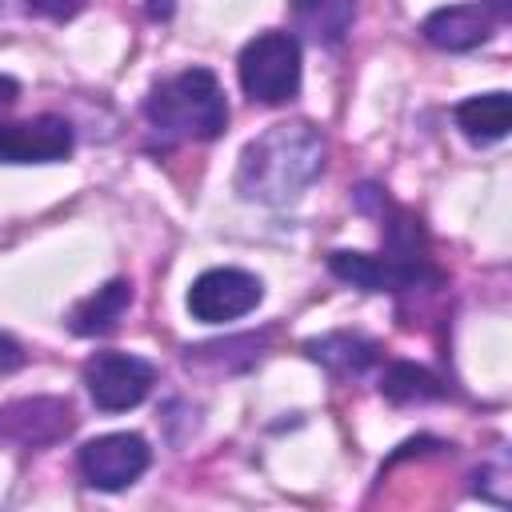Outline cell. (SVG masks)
<instances>
[{
    "label": "cell",
    "instance_id": "e0dca14e",
    "mask_svg": "<svg viewBox=\"0 0 512 512\" xmlns=\"http://www.w3.org/2000/svg\"><path fill=\"white\" fill-rule=\"evenodd\" d=\"M20 364H24V348L12 336L0 332V372H16Z\"/></svg>",
    "mask_w": 512,
    "mask_h": 512
},
{
    "label": "cell",
    "instance_id": "9a60e30c",
    "mask_svg": "<svg viewBox=\"0 0 512 512\" xmlns=\"http://www.w3.org/2000/svg\"><path fill=\"white\" fill-rule=\"evenodd\" d=\"M356 20V0H296V28L316 44H340Z\"/></svg>",
    "mask_w": 512,
    "mask_h": 512
},
{
    "label": "cell",
    "instance_id": "8fae6325",
    "mask_svg": "<svg viewBox=\"0 0 512 512\" xmlns=\"http://www.w3.org/2000/svg\"><path fill=\"white\" fill-rule=\"evenodd\" d=\"M132 304V284L128 280H108L104 288H96L88 300H80L68 316V328L76 336H104L120 324V316Z\"/></svg>",
    "mask_w": 512,
    "mask_h": 512
},
{
    "label": "cell",
    "instance_id": "52a82bcc",
    "mask_svg": "<svg viewBox=\"0 0 512 512\" xmlns=\"http://www.w3.org/2000/svg\"><path fill=\"white\" fill-rule=\"evenodd\" d=\"M76 416L72 404L60 396H32V400H12L0 408V444H20V448H48L72 432Z\"/></svg>",
    "mask_w": 512,
    "mask_h": 512
},
{
    "label": "cell",
    "instance_id": "6da1fadb",
    "mask_svg": "<svg viewBox=\"0 0 512 512\" xmlns=\"http://www.w3.org/2000/svg\"><path fill=\"white\" fill-rule=\"evenodd\" d=\"M324 132L308 120H284L244 144L236 192L256 204H292L324 172Z\"/></svg>",
    "mask_w": 512,
    "mask_h": 512
},
{
    "label": "cell",
    "instance_id": "277c9868",
    "mask_svg": "<svg viewBox=\"0 0 512 512\" xmlns=\"http://www.w3.org/2000/svg\"><path fill=\"white\" fill-rule=\"evenodd\" d=\"M260 300H264V284H260V276H252L244 268H208L192 280V288L184 296L192 320H200V324L240 320Z\"/></svg>",
    "mask_w": 512,
    "mask_h": 512
},
{
    "label": "cell",
    "instance_id": "4fadbf2b",
    "mask_svg": "<svg viewBox=\"0 0 512 512\" xmlns=\"http://www.w3.org/2000/svg\"><path fill=\"white\" fill-rule=\"evenodd\" d=\"M328 272L336 280H348L364 292H408L404 272L384 260V256H368V252H332L328 256Z\"/></svg>",
    "mask_w": 512,
    "mask_h": 512
},
{
    "label": "cell",
    "instance_id": "7c38bea8",
    "mask_svg": "<svg viewBox=\"0 0 512 512\" xmlns=\"http://www.w3.org/2000/svg\"><path fill=\"white\" fill-rule=\"evenodd\" d=\"M304 352L324 364L332 376H360L364 368L376 364L380 348L368 340V336H356V332H328V336H316L304 344Z\"/></svg>",
    "mask_w": 512,
    "mask_h": 512
},
{
    "label": "cell",
    "instance_id": "5bb4252c",
    "mask_svg": "<svg viewBox=\"0 0 512 512\" xmlns=\"http://www.w3.org/2000/svg\"><path fill=\"white\" fill-rule=\"evenodd\" d=\"M380 396L392 400V404H424V400H440L448 396V384L428 372L424 364H412V360H396L384 368L380 376Z\"/></svg>",
    "mask_w": 512,
    "mask_h": 512
},
{
    "label": "cell",
    "instance_id": "5b68a950",
    "mask_svg": "<svg viewBox=\"0 0 512 512\" xmlns=\"http://www.w3.org/2000/svg\"><path fill=\"white\" fill-rule=\"evenodd\" d=\"M152 364L128 352H96L84 364V388L100 412H128L152 392Z\"/></svg>",
    "mask_w": 512,
    "mask_h": 512
},
{
    "label": "cell",
    "instance_id": "3957f363",
    "mask_svg": "<svg viewBox=\"0 0 512 512\" xmlns=\"http://www.w3.org/2000/svg\"><path fill=\"white\" fill-rule=\"evenodd\" d=\"M240 88L256 104H284L300 92V44L288 32H260L240 52Z\"/></svg>",
    "mask_w": 512,
    "mask_h": 512
},
{
    "label": "cell",
    "instance_id": "2e32d148",
    "mask_svg": "<svg viewBox=\"0 0 512 512\" xmlns=\"http://www.w3.org/2000/svg\"><path fill=\"white\" fill-rule=\"evenodd\" d=\"M24 8L36 16H48V20H68L84 8V0H24Z\"/></svg>",
    "mask_w": 512,
    "mask_h": 512
},
{
    "label": "cell",
    "instance_id": "30bf717a",
    "mask_svg": "<svg viewBox=\"0 0 512 512\" xmlns=\"http://www.w3.org/2000/svg\"><path fill=\"white\" fill-rule=\"evenodd\" d=\"M456 128L472 144H496L512 128V96L508 92H484L456 104Z\"/></svg>",
    "mask_w": 512,
    "mask_h": 512
},
{
    "label": "cell",
    "instance_id": "d6986e66",
    "mask_svg": "<svg viewBox=\"0 0 512 512\" xmlns=\"http://www.w3.org/2000/svg\"><path fill=\"white\" fill-rule=\"evenodd\" d=\"M484 8L496 16H512V0H484Z\"/></svg>",
    "mask_w": 512,
    "mask_h": 512
},
{
    "label": "cell",
    "instance_id": "8992f818",
    "mask_svg": "<svg viewBox=\"0 0 512 512\" xmlns=\"http://www.w3.org/2000/svg\"><path fill=\"white\" fill-rule=\"evenodd\" d=\"M152 460V448L144 436L136 432H108V436H96L80 448L76 464H80V476L100 488V492H120L128 488Z\"/></svg>",
    "mask_w": 512,
    "mask_h": 512
},
{
    "label": "cell",
    "instance_id": "ac0fdd59",
    "mask_svg": "<svg viewBox=\"0 0 512 512\" xmlns=\"http://www.w3.org/2000/svg\"><path fill=\"white\" fill-rule=\"evenodd\" d=\"M16 100H20V84H16L12 76H0V116H4Z\"/></svg>",
    "mask_w": 512,
    "mask_h": 512
},
{
    "label": "cell",
    "instance_id": "9c48e42d",
    "mask_svg": "<svg viewBox=\"0 0 512 512\" xmlns=\"http://www.w3.org/2000/svg\"><path fill=\"white\" fill-rule=\"evenodd\" d=\"M424 40L444 52H468L492 36V12L484 4H448L424 20Z\"/></svg>",
    "mask_w": 512,
    "mask_h": 512
},
{
    "label": "cell",
    "instance_id": "ba28073f",
    "mask_svg": "<svg viewBox=\"0 0 512 512\" xmlns=\"http://www.w3.org/2000/svg\"><path fill=\"white\" fill-rule=\"evenodd\" d=\"M72 152V124L64 116H32L0 124V160L4 164H52Z\"/></svg>",
    "mask_w": 512,
    "mask_h": 512
},
{
    "label": "cell",
    "instance_id": "7a4b0ae2",
    "mask_svg": "<svg viewBox=\"0 0 512 512\" xmlns=\"http://www.w3.org/2000/svg\"><path fill=\"white\" fill-rule=\"evenodd\" d=\"M144 116L160 140H216L228 128V100L208 68H184L152 88Z\"/></svg>",
    "mask_w": 512,
    "mask_h": 512
}]
</instances>
